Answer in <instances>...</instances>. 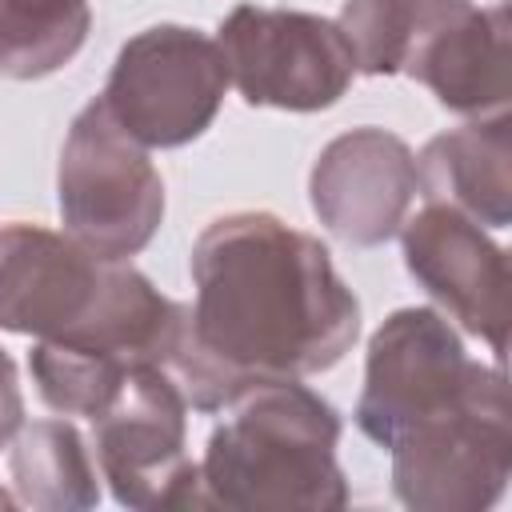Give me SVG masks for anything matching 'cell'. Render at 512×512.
I'll return each instance as SVG.
<instances>
[{
  "instance_id": "cell-7",
  "label": "cell",
  "mask_w": 512,
  "mask_h": 512,
  "mask_svg": "<svg viewBox=\"0 0 512 512\" xmlns=\"http://www.w3.org/2000/svg\"><path fill=\"white\" fill-rule=\"evenodd\" d=\"M228 92L224 52L212 36L184 24H152L124 40L100 104L144 148L200 140Z\"/></svg>"
},
{
  "instance_id": "cell-9",
  "label": "cell",
  "mask_w": 512,
  "mask_h": 512,
  "mask_svg": "<svg viewBox=\"0 0 512 512\" xmlns=\"http://www.w3.org/2000/svg\"><path fill=\"white\" fill-rule=\"evenodd\" d=\"M484 372L436 308H396L368 340L356 428L388 448L404 428L464 400Z\"/></svg>"
},
{
  "instance_id": "cell-8",
  "label": "cell",
  "mask_w": 512,
  "mask_h": 512,
  "mask_svg": "<svg viewBox=\"0 0 512 512\" xmlns=\"http://www.w3.org/2000/svg\"><path fill=\"white\" fill-rule=\"evenodd\" d=\"M216 44L228 84H236L252 108L320 112L332 108L356 76L336 20L296 8L236 4L220 20Z\"/></svg>"
},
{
  "instance_id": "cell-4",
  "label": "cell",
  "mask_w": 512,
  "mask_h": 512,
  "mask_svg": "<svg viewBox=\"0 0 512 512\" xmlns=\"http://www.w3.org/2000/svg\"><path fill=\"white\" fill-rule=\"evenodd\" d=\"M392 492L412 512H484L512 476L508 376L484 364L452 408L404 428L392 444Z\"/></svg>"
},
{
  "instance_id": "cell-13",
  "label": "cell",
  "mask_w": 512,
  "mask_h": 512,
  "mask_svg": "<svg viewBox=\"0 0 512 512\" xmlns=\"http://www.w3.org/2000/svg\"><path fill=\"white\" fill-rule=\"evenodd\" d=\"M512 124L508 112L432 136L416 156V192L484 228L512 224Z\"/></svg>"
},
{
  "instance_id": "cell-5",
  "label": "cell",
  "mask_w": 512,
  "mask_h": 512,
  "mask_svg": "<svg viewBox=\"0 0 512 512\" xmlns=\"http://www.w3.org/2000/svg\"><path fill=\"white\" fill-rule=\"evenodd\" d=\"M56 204L64 232L108 260L144 252L160 232L164 180L144 144L108 116L100 96L68 124L56 168Z\"/></svg>"
},
{
  "instance_id": "cell-6",
  "label": "cell",
  "mask_w": 512,
  "mask_h": 512,
  "mask_svg": "<svg viewBox=\"0 0 512 512\" xmlns=\"http://www.w3.org/2000/svg\"><path fill=\"white\" fill-rule=\"evenodd\" d=\"M88 420L100 480H108L120 508H200V468L188 456V400L168 368H132Z\"/></svg>"
},
{
  "instance_id": "cell-14",
  "label": "cell",
  "mask_w": 512,
  "mask_h": 512,
  "mask_svg": "<svg viewBox=\"0 0 512 512\" xmlns=\"http://www.w3.org/2000/svg\"><path fill=\"white\" fill-rule=\"evenodd\" d=\"M12 496L36 512H88L100 504V480L84 436L68 420L20 424L8 448Z\"/></svg>"
},
{
  "instance_id": "cell-15",
  "label": "cell",
  "mask_w": 512,
  "mask_h": 512,
  "mask_svg": "<svg viewBox=\"0 0 512 512\" xmlns=\"http://www.w3.org/2000/svg\"><path fill=\"white\" fill-rule=\"evenodd\" d=\"M88 32V0H0V76L44 80L76 60Z\"/></svg>"
},
{
  "instance_id": "cell-10",
  "label": "cell",
  "mask_w": 512,
  "mask_h": 512,
  "mask_svg": "<svg viewBox=\"0 0 512 512\" xmlns=\"http://www.w3.org/2000/svg\"><path fill=\"white\" fill-rule=\"evenodd\" d=\"M400 248L408 276L452 316L464 332L480 336L496 364L508 356V260L484 224L464 212L424 200L416 216L400 224Z\"/></svg>"
},
{
  "instance_id": "cell-12",
  "label": "cell",
  "mask_w": 512,
  "mask_h": 512,
  "mask_svg": "<svg viewBox=\"0 0 512 512\" xmlns=\"http://www.w3.org/2000/svg\"><path fill=\"white\" fill-rule=\"evenodd\" d=\"M416 200V156L384 128H352L328 140L308 172L316 220L352 248L388 244Z\"/></svg>"
},
{
  "instance_id": "cell-11",
  "label": "cell",
  "mask_w": 512,
  "mask_h": 512,
  "mask_svg": "<svg viewBox=\"0 0 512 512\" xmlns=\"http://www.w3.org/2000/svg\"><path fill=\"white\" fill-rule=\"evenodd\" d=\"M400 72L424 84L436 104L456 116L484 120L508 112L504 8L472 0H420Z\"/></svg>"
},
{
  "instance_id": "cell-1",
  "label": "cell",
  "mask_w": 512,
  "mask_h": 512,
  "mask_svg": "<svg viewBox=\"0 0 512 512\" xmlns=\"http://www.w3.org/2000/svg\"><path fill=\"white\" fill-rule=\"evenodd\" d=\"M188 272L196 300L168 368L204 416L256 384L328 372L360 336V300L328 248L272 212L216 216Z\"/></svg>"
},
{
  "instance_id": "cell-16",
  "label": "cell",
  "mask_w": 512,
  "mask_h": 512,
  "mask_svg": "<svg viewBox=\"0 0 512 512\" xmlns=\"http://www.w3.org/2000/svg\"><path fill=\"white\" fill-rule=\"evenodd\" d=\"M420 0H344L336 28L360 76H396Z\"/></svg>"
},
{
  "instance_id": "cell-2",
  "label": "cell",
  "mask_w": 512,
  "mask_h": 512,
  "mask_svg": "<svg viewBox=\"0 0 512 512\" xmlns=\"http://www.w3.org/2000/svg\"><path fill=\"white\" fill-rule=\"evenodd\" d=\"M184 316L188 304L128 260L40 224H0V328L36 340L28 372L52 412L92 416L132 368H168Z\"/></svg>"
},
{
  "instance_id": "cell-17",
  "label": "cell",
  "mask_w": 512,
  "mask_h": 512,
  "mask_svg": "<svg viewBox=\"0 0 512 512\" xmlns=\"http://www.w3.org/2000/svg\"><path fill=\"white\" fill-rule=\"evenodd\" d=\"M24 424V392H20V372L12 356L0 348V448L12 444V436Z\"/></svg>"
},
{
  "instance_id": "cell-3",
  "label": "cell",
  "mask_w": 512,
  "mask_h": 512,
  "mask_svg": "<svg viewBox=\"0 0 512 512\" xmlns=\"http://www.w3.org/2000/svg\"><path fill=\"white\" fill-rule=\"evenodd\" d=\"M340 412L300 380L256 384L224 408L204 444L200 508L336 512L348 480L336 460Z\"/></svg>"
}]
</instances>
